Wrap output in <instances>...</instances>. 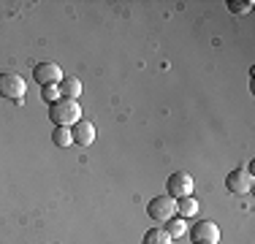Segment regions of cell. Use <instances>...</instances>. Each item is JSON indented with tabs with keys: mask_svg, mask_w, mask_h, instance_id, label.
I'll return each instance as SVG.
<instances>
[{
	"mask_svg": "<svg viewBox=\"0 0 255 244\" xmlns=\"http://www.w3.org/2000/svg\"><path fill=\"white\" fill-rule=\"evenodd\" d=\"M49 120L54 122V127H74L82 120V106H79V101L60 98L49 106Z\"/></svg>",
	"mask_w": 255,
	"mask_h": 244,
	"instance_id": "cell-1",
	"label": "cell"
},
{
	"mask_svg": "<svg viewBox=\"0 0 255 244\" xmlns=\"http://www.w3.org/2000/svg\"><path fill=\"white\" fill-rule=\"evenodd\" d=\"M25 93H27V82L19 76V73H14V71L0 73V95H3V98L22 103V101H25Z\"/></svg>",
	"mask_w": 255,
	"mask_h": 244,
	"instance_id": "cell-2",
	"label": "cell"
},
{
	"mask_svg": "<svg viewBox=\"0 0 255 244\" xmlns=\"http://www.w3.org/2000/svg\"><path fill=\"white\" fill-rule=\"evenodd\" d=\"M166 187H168V195H171L174 201H179V198L193 195V190H196V179H193L187 171H174V174L168 176Z\"/></svg>",
	"mask_w": 255,
	"mask_h": 244,
	"instance_id": "cell-3",
	"label": "cell"
},
{
	"mask_svg": "<svg viewBox=\"0 0 255 244\" xmlns=\"http://www.w3.org/2000/svg\"><path fill=\"white\" fill-rule=\"evenodd\" d=\"M147 215L155 220V223H168L174 215H177V201L171 195H157L147 204Z\"/></svg>",
	"mask_w": 255,
	"mask_h": 244,
	"instance_id": "cell-4",
	"label": "cell"
},
{
	"mask_svg": "<svg viewBox=\"0 0 255 244\" xmlns=\"http://www.w3.org/2000/svg\"><path fill=\"white\" fill-rule=\"evenodd\" d=\"M190 239L193 244H220V228L212 220H198L190 228Z\"/></svg>",
	"mask_w": 255,
	"mask_h": 244,
	"instance_id": "cell-5",
	"label": "cell"
},
{
	"mask_svg": "<svg viewBox=\"0 0 255 244\" xmlns=\"http://www.w3.org/2000/svg\"><path fill=\"white\" fill-rule=\"evenodd\" d=\"M253 171L250 168H234L231 174L226 176V187L231 195H247L253 190Z\"/></svg>",
	"mask_w": 255,
	"mask_h": 244,
	"instance_id": "cell-6",
	"label": "cell"
},
{
	"mask_svg": "<svg viewBox=\"0 0 255 244\" xmlns=\"http://www.w3.org/2000/svg\"><path fill=\"white\" fill-rule=\"evenodd\" d=\"M63 76L65 73L60 71L57 63H41V65H35V71H33V79L41 84V87H46V84H60Z\"/></svg>",
	"mask_w": 255,
	"mask_h": 244,
	"instance_id": "cell-7",
	"label": "cell"
},
{
	"mask_svg": "<svg viewBox=\"0 0 255 244\" xmlns=\"http://www.w3.org/2000/svg\"><path fill=\"white\" fill-rule=\"evenodd\" d=\"M71 136H74V144L79 146H90L95 141V125L90 120H79L74 127H71Z\"/></svg>",
	"mask_w": 255,
	"mask_h": 244,
	"instance_id": "cell-8",
	"label": "cell"
},
{
	"mask_svg": "<svg viewBox=\"0 0 255 244\" xmlns=\"http://www.w3.org/2000/svg\"><path fill=\"white\" fill-rule=\"evenodd\" d=\"M63 98H71V101H79V95H82V79L76 76H63V82L57 84Z\"/></svg>",
	"mask_w": 255,
	"mask_h": 244,
	"instance_id": "cell-9",
	"label": "cell"
},
{
	"mask_svg": "<svg viewBox=\"0 0 255 244\" xmlns=\"http://www.w3.org/2000/svg\"><path fill=\"white\" fill-rule=\"evenodd\" d=\"M141 244H174V239L166 234L163 228H149L147 234H144Z\"/></svg>",
	"mask_w": 255,
	"mask_h": 244,
	"instance_id": "cell-10",
	"label": "cell"
},
{
	"mask_svg": "<svg viewBox=\"0 0 255 244\" xmlns=\"http://www.w3.org/2000/svg\"><path fill=\"white\" fill-rule=\"evenodd\" d=\"M163 231H166V234L171 236V239H179V236H185V234H187V223H185V217H171V220L166 223V228H163Z\"/></svg>",
	"mask_w": 255,
	"mask_h": 244,
	"instance_id": "cell-11",
	"label": "cell"
},
{
	"mask_svg": "<svg viewBox=\"0 0 255 244\" xmlns=\"http://www.w3.org/2000/svg\"><path fill=\"white\" fill-rule=\"evenodd\" d=\"M177 212H179V217H196V212H198V201L193 198V195H187V198H179L177 201Z\"/></svg>",
	"mask_w": 255,
	"mask_h": 244,
	"instance_id": "cell-12",
	"label": "cell"
},
{
	"mask_svg": "<svg viewBox=\"0 0 255 244\" xmlns=\"http://www.w3.org/2000/svg\"><path fill=\"white\" fill-rule=\"evenodd\" d=\"M52 141L54 146H71L74 144V136H71V127H54V133H52Z\"/></svg>",
	"mask_w": 255,
	"mask_h": 244,
	"instance_id": "cell-13",
	"label": "cell"
},
{
	"mask_svg": "<svg viewBox=\"0 0 255 244\" xmlns=\"http://www.w3.org/2000/svg\"><path fill=\"white\" fill-rule=\"evenodd\" d=\"M41 98H44V101L52 106L54 101H60V98H63V93H60L57 84H46V87H41Z\"/></svg>",
	"mask_w": 255,
	"mask_h": 244,
	"instance_id": "cell-14",
	"label": "cell"
},
{
	"mask_svg": "<svg viewBox=\"0 0 255 244\" xmlns=\"http://www.w3.org/2000/svg\"><path fill=\"white\" fill-rule=\"evenodd\" d=\"M231 14H247V11L253 8V0H247V3H228Z\"/></svg>",
	"mask_w": 255,
	"mask_h": 244,
	"instance_id": "cell-15",
	"label": "cell"
}]
</instances>
